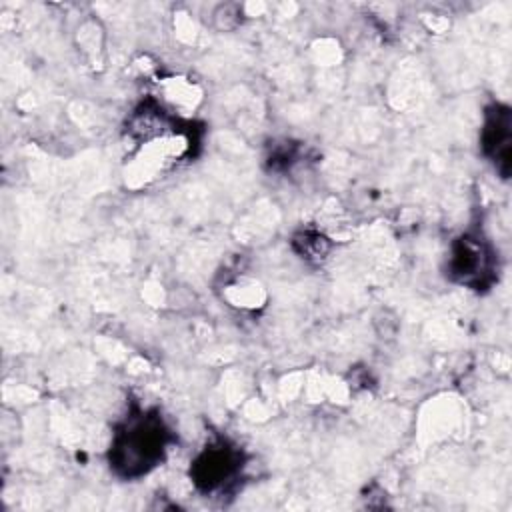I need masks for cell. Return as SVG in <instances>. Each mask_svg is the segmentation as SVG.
Instances as JSON below:
<instances>
[{"label": "cell", "mask_w": 512, "mask_h": 512, "mask_svg": "<svg viewBox=\"0 0 512 512\" xmlns=\"http://www.w3.org/2000/svg\"><path fill=\"white\" fill-rule=\"evenodd\" d=\"M170 432L156 412H134L114 432L110 466L122 478H140L164 460Z\"/></svg>", "instance_id": "1"}, {"label": "cell", "mask_w": 512, "mask_h": 512, "mask_svg": "<svg viewBox=\"0 0 512 512\" xmlns=\"http://www.w3.org/2000/svg\"><path fill=\"white\" fill-rule=\"evenodd\" d=\"M242 468V452L224 442H210L192 462L190 476L198 490L202 492H218L228 482H232Z\"/></svg>", "instance_id": "3"}, {"label": "cell", "mask_w": 512, "mask_h": 512, "mask_svg": "<svg viewBox=\"0 0 512 512\" xmlns=\"http://www.w3.org/2000/svg\"><path fill=\"white\" fill-rule=\"evenodd\" d=\"M480 146L498 174L508 178L512 154V112L506 104H492L486 110L484 126L480 132Z\"/></svg>", "instance_id": "4"}, {"label": "cell", "mask_w": 512, "mask_h": 512, "mask_svg": "<svg viewBox=\"0 0 512 512\" xmlns=\"http://www.w3.org/2000/svg\"><path fill=\"white\" fill-rule=\"evenodd\" d=\"M322 242L324 238L318 236V234H304L302 238V254H306L308 258H314V256H320L326 252V248H322Z\"/></svg>", "instance_id": "5"}, {"label": "cell", "mask_w": 512, "mask_h": 512, "mask_svg": "<svg viewBox=\"0 0 512 512\" xmlns=\"http://www.w3.org/2000/svg\"><path fill=\"white\" fill-rule=\"evenodd\" d=\"M446 270L450 280L456 284L472 290H484L496 278L494 248L476 234H464L452 244Z\"/></svg>", "instance_id": "2"}]
</instances>
